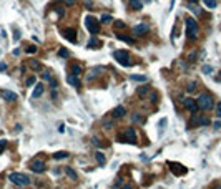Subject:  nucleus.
<instances>
[{
  "label": "nucleus",
  "instance_id": "10",
  "mask_svg": "<svg viewBox=\"0 0 221 189\" xmlns=\"http://www.w3.org/2000/svg\"><path fill=\"white\" fill-rule=\"evenodd\" d=\"M75 35H77L75 28H65V30H63V37L68 40V42H71V43H75V42H77Z\"/></svg>",
  "mask_w": 221,
  "mask_h": 189
},
{
  "label": "nucleus",
  "instance_id": "5",
  "mask_svg": "<svg viewBox=\"0 0 221 189\" xmlns=\"http://www.w3.org/2000/svg\"><path fill=\"white\" fill-rule=\"evenodd\" d=\"M113 58L117 61H120L123 66H130V55H128V52L118 50V52H115V53H113Z\"/></svg>",
  "mask_w": 221,
  "mask_h": 189
},
{
  "label": "nucleus",
  "instance_id": "20",
  "mask_svg": "<svg viewBox=\"0 0 221 189\" xmlns=\"http://www.w3.org/2000/svg\"><path fill=\"white\" fill-rule=\"evenodd\" d=\"M117 38H118V40H123V42L130 43V45H133V43H135V40H133L132 37H126V35H120V33H118V35H117Z\"/></svg>",
  "mask_w": 221,
  "mask_h": 189
},
{
  "label": "nucleus",
  "instance_id": "11",
  "mask_svg": "<svg viewBox=\"0 0 221 189\" xmlns=\"http://www.w3.org/2000/svg\"><path fill=\"white\" fill-rule=\"evenodd\" d=\"M0 96L4 98L5 101H15L17 100V95H15L14 91H8V90H2V91H0Z\"/></svg>",
  "mask_w": 221,
  "mask_h": 189
},
{
  "label": "nucleus",
  "instance_id": "43",
  "mask_svg": "<svg viewBox=\"0 0 221 189\" xmlns=\"http://www.w3.org/2000/svg\"><path fill=\"white\" fill-rule=\"evenodd\" d=\"M7 70V65L5 63H0V72H5Z\"/></svg>",
  "mask_w": 221,
  "mask_h": 189
},
{
  "label": "nucleus",
  "instance_id": "31",
  "mask_svg": "<svg viewBox=\"0 0 221 189\" xmlns=\"http://www.w3.org/2000/svg\"><path fill=\"white\" fill-rule=\"evenodd\" d=\"M166 118H161L160 120V129H161V133H163V129H165V126H166Z\"/></svg>",
  "mask_w": 221,
  "mask_h": 189
},
{
  "label": "nucleus",
  "instance_id": "34",
  "mask_svg": "<svg viewBox=\"0 0 221 189\" xmlns=\"http://www.w3.org/2000/svg\"><path fill=\"white\" fill-rule=\"evenodd\" d=\"M25 52H27V53H35V52H37V46L30 45V46H27V48H25Z\"/></svg>",
  "mask_w": 221,
  "mask_h": 189
},
{
  "label": "nucleus",
  "instance_id": "46",
  "mask_svg": "<svg viewBox=\"0 0 221 189\" xmlns=\"http://www.w3.org/2000/svg\"><path fill=\"white\" fill-rule=\"evenodd\" d=\"M189 4H196V2H198V0H188Z\"/></svg>",
  "mask_w": 221,
  "mask_h": 189
},
{
  "label": "nucleus",
  "instance_id": "39",
  "mask_svg": "<svg viewBox=\"0 0 221 189\" xmlns=\"http://www.w3.org/2000/svg\"><path fill=\"white\" fill-rule=\"evenodd\" d=\"M195 88H196V83H189V85H188V88H186V90H188V91H195Z\"/></svg>",
  "mask_w": 221,
  "mask_h": 189
},
{
  "label": "nucleus",
  "instance_id": "35",
  "mask_svg": "<svg viewBox=\"0 0 221 189\" xmlns=\"http://www.w3.org/2000/svg\"><path fill=\"white\" fill-rule=\"evenodd\" d=\"M33 83H35V76H30V78H27L25 85H27V86H32Z\"/></svg>",
  "mask_w": 221,
  "mask_h": 189
},
{
  "label": "nucleus",
  "instance_id": "40",
  "mask_svg": "<svg viewBox=\"0 0 221 189\" xmlns=\"http://www.w3.org/2000/svg\"><path fill=\"white\" fill-rule=\"evenodd\" d=\"M132 120H133L135 123H138V121H141V116H140V114H133V116H132Z\"/></svg>",
  "mask_w": 221,
  "mask_h": 189
},
{
  "label": "nucleus",
  "instance_id": "14",
  "mask_svg": "<svg viewBox=\"0 0 221 189\" xmlns=\"http://www.w3.org/2000/svg\"><path fill=\"white\" fill-rule=\"evenodd\" d=\"M67 81L70 83V85H73V86H77V88H78L80 86V78L77 75H73V73H70V75L67 76Z\"/></svg>",
  "mask_w": 221,
  "mask_h": 189
},
{
  "label": "nucleus",
  "instance_id": "6",
  "mask_svg": "<svg viewBox=\"0 0 221 189\" xmlns=\"http://www.w3.org/2000/svg\"><path fill=\"white\" fill-rule=\"evenodd\" d=\"M123 138H125V143H132V144H136V141H138V138H136V131L133 128L126 129L125 134H123Z\"/></svg>",
  "mask_w": 221,
  "mask_h": 189
},
{
  "label": "nucleus",
  "instance_id": "30",
  "mask_svg": "<svg viewBox=\"0 0 221 189\" xmlns=\"http://www.w3.org/2000/svg\"><path fill=\"white\" fill-rule=\"evenodd\" d=\"M203 73H206V75H210V73H213V68H211L210 65H204V66H203Z\"/></svg>",
  "mask_w": 221,
  "mask_h": 189
},
{
  "label": "nucleus",
  "instance_id": "33",
  "mask_svg": "<svg viewBox=\"0 0 221 189\" xmlns=\"http://www.w3.org/2000/svg\"><path fill=\"white\" fill-rule=\"evenodd\" d=\"M58 55H60L62 58H67V57H68V55H70V53H68V50H65V48H62V50L58 52Z\"/></svg>",
  "mask_w": 221,
  "mask_h": 189
},
{
  "label": "nucleus",
  "instance_id": "13",
  "mask_svg": "<svg viewBox=\"0 0 221 189\" xmlns=\"http://www.w3.org/2000/svg\"><path fill=\"white\" fill-rule=\"evenodd\" d=\"M125 114H126V110H125V106H121V105H120V106H117L113 111H111V116H113V118H123Z\"/></svg>",
  "mask_w": 221,
  "mask_h": 189
},
{
  "label": "nucleus",
  "instance_id": "3",
  "mask_svg": "<svg viewBox=\"0 0 221 189\" xmlns=\"http://www.w3.org/2000/svg\"><path fill=\"white\" fill-rule=\"evenodd\" d=\"M186 35L191 40L198 37V23L195 22V18H186Z\"/></svg>",
  "mask_w": 221,
  "mask_h": 189
},
{
  "label": "nucleus",
  "instance_id": "23",
  "mask_svg": "<svg viewBox=\"0 0 221 189\" xmlns=\"http://www.w3.org/2000/svg\"><path fill=\"white\" fill-rule=\"evenodd\" d=\"M53 158L55 159H65V158H68V153L67 151H58V153L53 154Z\"/></svg>",
  "mask_w": 221,
  "mask_h": 189
},
{
  "label": "nucleus",
  "instance_id": "21",
  "mask_svg": "<svg viewBox=\"0 0 221 189\" xmlns=\"http://www.w3.org/2000/svg\"><path fill=\"white\" fill-rule=\"evenodd\" d=\"M95 158H96V161H98V164H100V166H105V154L103 153H100V151H98V153H95Z\"/></svg>",
  "mask_w": 221,
  "mask_h": 189
},
{
  "label": "nucleus",
  "instance_id": "29",
  "mask_svg": "<svg viewBox=\"0 0 221 189\" xmlns=\"http://www.w3.org/2000/svg\"><path fill=\"white\" fill-rule=\"evenodd\" d=\"M125 27H126V25H125V23H123L121 20H117V22H115V28H117V30H118V28H120V30H123Z\"/></svg>",
  "mask_w": 221,
  "mask_h": 189
},
{
  "label": "nucleus",
  "instance_id": "37",
  "mask_svg": "<svg viewBox=\"0 0 221 189\" xmlns=\"http://www.w3.org/2000/svg\"><path fill=\"white\" fill-rule=\"evenodd\" d=\"M150 100H151V103H156V101H158V95H156V93H151Z\"/></svg>",
  "mask_w": 221,
  "mask_h": 189
},
{
  "label": "nucleus",
  "instance_id": "9",
  "mask_svg": "<svg viewBox=\"0 0 221 189\" xmlns=\"http://www.w3.org/2000/svg\"><path fill=\"white\" fill-rule=\"evenodd\" d=\"M30 168H32V171H35V173H43L45 171V164H43V161L35 159V161H32Z\"/></svg>",
  "mask_w": 221,
  "mask_h": 189
},
{
  "label": "nucleus",
  "instance_id": "18",
  "mask_svg": "<svg viewBox=\"0 0 221 189\" xmlns=\"http://www.w3.org/2000/svg\"><path fill=\"white\" fill-rule=\"evenodd\" d=\"M42 93H43V85H37L35 90H33V93H32V98H38Z\"/></svg>",
  "mask_w": 221,
  "mask_h": 189
},
{
  "label": "nucleus",
  "instance_id": "4",
  "mask_svg": "<svg viewBox=\"0 0 221 189\" xmlns=\"http://www.w3.org/2000/svg\"><path fill=\"white\" fill-rule=\"evenodd\" d=\"M85 27L88 28V32L92 33V35H96V33L100 32V23H98V20H96L95 17H86L85 18Z\"/></svg>",
  "mask_w": 221,
  "mask_h": 189
},
{
  "label": "nucleus",
  "instance_id": "2",
  "mask_svg": "<svg viewBox=\"0 0 221 189\" xmlns=\"http://www.w3.org/2000/svg\"><path fill=\"white\" fill-rule=\"evenodd\" d=\"M8 179H10L12 182H14L15 186H29L30 184V178L25 174H22V173H12L10 176H8Z\"/></svg>",
  "mask_w": 221,
  "mask_h": 189
},
{
  "label": "nucleus",
  "instance_id": "15",
  "mask_svg": "<svg viewBox=\"0 0 221 189\" xmlns=\"http://www.w3.org/2000/svg\"><path fill=\"white\" fill-rule=\"evenodd\" d=\"M98 73H103V68L101 66H96V68H93V70H90L88 75H86V80H92V78H95V76H98Z\"/></svg>",
  "mask_w": 221,
  "mask_h": 189
},
{
  "label": "nucleus",
  "instance_id": "7",
  "mask_svg": "<svg viewBox=\"0 0 221 189\" xmlns=\"http://www.w3.org/2000/svg\"><path fill=\"white\" fill-rule=\"evenodd\" d=\"M183 105H185V108L189 110L191 113H196V110H198V103H196L195 100H191V98H185V100H183Z\"/></svg>",
  "mask_w": 221,
  "mask_h": 189
},
{
  "label": "nucleus",
  "instance_id": "17",
  "mask_svg": "<svg viewBox=\"0 0 221 189\" xmlns=\"http://www.w3.org/2000/svg\"><path fill=\"white\" fill-rule=\"evenodd\" d=\"M130 8L132 10H141V7H143V4L140 2V0H130Z\"/></svg>",
  "mask_w": 221,
  "mask_h": 189
},
{
  "label": "nucleus",
  "instance_id": "36",
  "mask_svg": "<svg viewBox=\"0 0 221 189\" xmlns=\"http://www.w3.org/2000/svg\"><path fill=\"white\" fill-rule=\"evenodd\" d=\"M191 12H193L195 15H201V13H203V12H201L198 7H191Z\"/></svg>",
  "mask_w": 221,
  "mask_h": 189
},
{
  "label": "nucleus",
  "instance_id": "25",
  "mask_svg": "<svg viewBox=\"0 0 221 189\" xmlns=\"http://www.w3.org/2000/svg\"><path fill=\"white\" fill-rule=\"evenodd\" d=\"M146 95H148V88H146V86H141V88L138 90V96L143 98V96H146Z\"/></svg>",
  "mask_w": 221,
  "mask_h": 189
},
{
  "label": "nucleus",
  "instance_id": "32",
  "mask_svg": "<svg viewBox=\"0 0 221 189\" xmlns=\"http://www.w3.org/2000/svg\"><path fill=\"white\" fill-rule=\"evenodd\" d=\"M30 66H32L33 70H38V68H40V63H37V60H30Z\"/></svg>",
  "mask_w": 221,
  "mask_h": 189
},
{
  "label": "nucleus",
  "instance_id": "24",
  "mask_svg": "<svg viewBox=\"0 0 221 189\" xmlns=\"http://www.w3.org/2000/svg\"><path fill=\"white\" fill-rule=\"evenodd\" d=\"M130 78H132L133 81H146V76L145 75H132Z\"/></svg>",
  "mask_w": 221,
  "mask_h": 189
},
{
  "label": "nucleus",
  "instance_id": "12",
  "mask_svg": "<svg viewBox=\"0 0 221 189\" xmlns=\"http://www.w3.org/2000/svg\"><path fill=\"white\" fill-rule=\"evenodd\" d=\"M170 166H171V171L175 173L176 176H181V174H185V173H186V169L183 168L181 164H178V163H170Z\"/></svg>",
  "mask_w": 221,
  "mask_h": 189
},
{
  "label": "nucleus",
  "instance_id": "27",
  "mask_svg": "<svg viewBox=\"0 0 221 189\" xmlns=\"http://www.w3.org/2000/svg\"><path fill=\"white\" fill-rule=\"evenodd\" d=\"M101 22H103V23H108V22H113V17H111V15H108V13H107V15L103 13V15H101Z\"/></svg>",
  "mask_w": 221,
  "mask_h": 189
},
{
  "label": "nucleus",
  "instance_id": "44",
  "mask_svg": "<svg viewBox=\"0 0 221 189\" xmlns=\"http://www.w3.org/2000/svg\"><path fill=\"white\" fill-rule=\"evenodd\" d=\"M65 4H67V5H73V4H77V0H65Z\"/></svg>",
  "mask_w": 221,
  "mask_h": 189
},
{
  "label": "nucleus",
  "instance_id": "8",
  "mask_svg": "<svg viewBox=\"0 0 221 189\" xmlns=\"http://www.w3.org/2000/svg\"><path fill=\"white\" fill-rule=\"evenodd\" d=\"M148 30H150V27L146 25L145 22H143V23H138V25L133 27V33H135V35H145V33L148 32Z\"/></svg>",
  "mask_w": 221,
  "mask_h": 189
},
{
  "label": "nucleus",
  "instance_id": "28",
  "mask_svg": "<svg viewBox=\"0 0 221 189\" xmlns=\"http://www.w3.org/2000/svg\"><path fill=\"white\" fill-rule=\"evenodd\" d=\"M5 148H7V139H0V154L5 151Z\"/></svg>",
  "mask_w": 221,
  "mask_h": 189
},
{
  "label": "nucleus",
  "instance_id": "16",
  "mask_svg": "<svg viewBox=\"0 0 221 189\" xmlns=\"http://www.w3.org/2000/svg\"><path fill=\"white\" fill-rule=\"evenodd\" d=\"M86 46H88V48H100V46H101V42H100L98 38H96V37H92Z\"/></svg>",
  "mask_w": 221,
  "mask_h": 189
},
{
  "label": "nucleus",
  "instance_id": "1",
  "mask_svg": "<svg viewBox=\"0 0 221 189\" xmlns=\"http://www.w3.org/2000/svg\"><path fill=\"white\" fill-rule=\"evenodd\" d=\"M196 103H198V108L203 111H208L213 108V98H211V95H208V93H201L200 96H198V100H196Z\"/></svg>",
  "mask_w": 221,
  "mask_h": 189
},
{
  "label": "nucleus",
  "instance_id": "42",
  "mask_svg": "<svg viewBox=\"0 0 221 189\" xmlns=\"http://www.w3.org/2000/svg\"><path fill=\"white\" fill-rule=\"evenodd\" d=\"M103 125L107 126V128H113V123L111 121H103Z\"/></svg>",
  "mask_w": 221,
  "mask_h": 189
},
{
  "label": "nucleus",
  "instance_id": "41",
  "mask_svg": "<svg viewBox=\"0 0 221 189\" xmlns=\"http://www.w3.org/2000/svg\"><path fill=\"white\" fill-rule=\"evenodd\" d=\"M43 80H48V81H50V80H52L50 72H43Z\"/></svg>",
  "mask_w": 221,
  "mask_h": 189
},
{
  "label": "nucleus",
  "instance_id": "38",
  "mask_svg": "<svg viewBox=\"0 0 221 189\" xmlns=\"http://www.w3.org/2000/svg\"><path fill=\"white\" fill-rule=\"evenodd\" d=\"M216 114H218V118H221V101L216 105Z\"/></svg>",
  "mask_w": 221,
  "mask_h": 189
},
{
  "label": "nucleus",
  "instance_id": "26",
  "mask_svg": "<svg viewBox=\"0 0 221 189\" xmlns=\"http://www.w3.org/2000/svg\"><path fill=\"white\" fill-rule=\"evenodd\" d=\"M204 4H206V7H208V8H214L218 2H216V0H204Z\"/></svg>",
  "mask_w": 221,
  "mask_h": 189
},
{
  "label": "nucleus",
  "instance_id": "45",
  "mask_svg": "<svg viewBox=\"0 0 221 189\" xmlns=\"http://www.w3.org/2000/svg\"><path fill=\"white\" fill-rule=\"evenodd\" d=\"M214 128H221V121H214Z\"/></svg>",
  "mask_w": 221,
  "mask_h": 189
},
{
  "label": "nucleus",
  "instance_id": "19",
  "mask_svg": "<svg viewBox=\"0 0 221 189\" xmlns=\"http://www.w3.org/2000/svg\"><path fill=\"white\" fill-rule=\"evenodd\" d=\"M65 173H67V176H68V178H71L73 181H77V179H78V174H77V173L73 171L71 168H65Z\"/></svg>",
  "mask_w": 221,
  "mask_h": 189
},
{
  "label": "nucleus",
  "instance_id": "22",
  "mask_svg": "<svg viewBox=\"0 0 221 189\" xmlns=\"http://www.w3.org/2000/svg\"><path fill=\"white\" fill-rule=\"evenodd\" d=\"M71 73H73V75H77V76H80L82 75V66H80V65H71Z\"/></svg>",
  "mask_w": 221,
  "mask_h": 189
}]
</instances>
